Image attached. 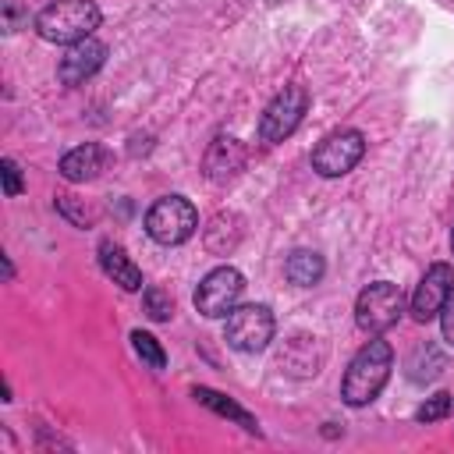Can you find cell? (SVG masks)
<instances>
[{"label": "cell", "instance_id": "16", "mask_svg": "<svg viewBox=\"0 0 454 454\" xmlns=\"http://www.w3.org/2000/svg\"><path fill=\"white\" fill-rule=\"evenodd\" d=\"M131 348H135V355H138L149 369H163V365H167V355H163V348H160V340H156L153 333L131 330Z\"/></svg>", "mask_w": 454, "mask_h": 454}, {"label": "cell", "instance_id": "1", "mask_svg": "<svg viewBox=\"0 0 454 454\" xmlns=\"http://www.w3.org/2000/svg\"><path fill=\"white\" fill-rule=\"evenodd\" d=\"M390 369H394V348L376 333L369 344H362V348L355 351V358H351L348 369H344V380H340V397H344V404L362 408V404L376 401L380 390H383L387 380H390Z\"/></svg>", "mask_w": 454, "mask_h": 454}, {"label": "cell", "instance_id": "6", "mask_svg": "<svg viewBox=\"0 0 454 454\" xmlns=\"http://www.w3.org/2000/svg\"><path fill=\"white\" fill-rule=\"evenodd\" d=\"M305 110H309V89L305 85H284L266 103V110L259 117V138L262 142H284L301 124Z\"/></svg>", "mask_w": 454, "mask_h": 454}, {"label": "cell", "instance_id": "5", "mask_svg": "<svg viewBox=\"0 0 454 454\" xmlns=\"http://www.w3.org/2000/svg\"><path fill=\"white\" fill-rule=\"evenodd\" d=\"M273 312L270 305H234L231 316H227V326H223V337L234 351H245V355H255L262 351L270 340H273Z\"/></svg>", "mask_w": 454, "mask_h": 454}, {"label": "cell", "instance_id": "19", "mask_svg": "<svg viewBox=\"0 0 454 454\" xmlns=\"http://www.w3.org/2000/svg\"><path fill=\"white\" fill-rule=\"evenodd\" d=\"M0 174H4V195H7V199L21 195V188H25V184H21V167H18L11 156L0 160Z\"/></svg>", "mask_w": 454, "mask_h": 454}, {"label": "cell", "instance_id": "20", "mask_svg": "<svg viewBox=\"0 0 454 454\" xmlns=\"http://www.w3.org/2000/svg\"><path fill=\"white\" fill-rule=\"evenodd\" d=\"M440 330H443V340L454 348V294H450V301L440 309Z\"/></svg>", "mask_w": 454, "mask_h": 454}, {"label": "cell", "instance_id": "7", "mask_svg": "<svg viewBox=\"0 0 454 454\" xmlns=\"http://www.w3.org/2000/svg\"><path fill=\"white\" fill-rule=\"evenodd\" d=\"M362 156H365V135L355 128H340V131H330L312 149V170L323 177H340V174L355 170Z\"/></svg>", "mask_w": 454, "mask_h": 454}, {"label": "cell", "instance_id": "11", "mask_svg": "<svg viewBox=\"0 0 454 454\" xmlns=\"http://www.w3.org/2000/svg\"><path fill=\"white\" fill-rule=\"evenodd\" d=\"M202 167H206V177H209V181L223 184V181H231V177L245 167V145H241L238 138H231V135H216L213 145L206 149Z\"/></svg>", "mask_w": 454, "mask_h": 454}, {"label": "cell", "instance_id": "13", "mask_svg": "<svg viewBox=\"0 0 454 454\" xmlns=\"http://www.w3.org/2000/svg\"><path fill=\"white\" fill-rule=\"evenodd\" d=\"M99 266H103V273H106L114 284H121L124 291H138V287H142V270L131 262V255H128L117 241H99Z\"/></svg>", "mask_w": 454, "mask_h": 454}, {"label": "cell", "instance_id": "12", "mask_svg": "<svg viewBox=\"0 0 454 454\" xmlns=\"http://www.w3.org/2000/svg\"><path fill=\"white\" fill-rule=\"evenodd\" d=\"M110 153L99 145V142H85V145H74L60 156V177L71 181V184H82V181H92L99 177V170L106 167Z\"/></svg>", "mask_w": 454, "mask_h": 454}, {"label": "cell", "instance_id": "15", "mask_svg": "<svg viewBox=\"0 0 454 454\" xmlns=\"http://www.w3.org/2000/svg\"><path fill=\"white\" fill-rule=\"evenodd\" d=\"M192 397L199 401V404H206V408H213L216 415H227V419H234L241 429H248V433H255L259 436V422L241 408V404H234L227 394H220V390H209V387H195L192 390Z\"/></svg>", "mask_w": 454, "mask_h": 454}, {"label": "cell", "instance_id": "4", "mask_svg": "<svg viewBox=\"0 0 454 454\" xmlns=\"http://www.w3.org/2000/svg\"><path fill=\"white\" fill-rule=\"evenodd\" d=\"M199 231V213L184 195H163L145 213V234L156 245H184Z\"/></svg>", "mask_w": 454, "mask_h": 454}, {"label": "cell", "instance_id": "9", "mask_svg": "<svg viewBox=\"0 0 454 454\" xmlns=\"http://www.w3.org/2000/svg\"><path fill=\"white\" fill-rule=\"evenodd\" d=\"M454 294V266L450 262H433L426 270V277L419 280L415 294H411V316L419 323H429L440 316V309L450 301Z\"/></svg>", "mask_w": 454, "mask_h": 454}, {"label": "cell", "instance_id": "10", "mask_svg": "<svg viewBox=\"0 0 454 454\" xmlns=\"http://www.w3.org/2000/svg\"><path fill=\"white\" fill-rule=\"evenodd\" d=\"M103 60H106V46H103L96 35H85V39L71 43L67 53L60 57L57 78H60L64 85H82V82H89V78L103 67Z\"/></svg>", "mask_w": 454, "mask_h": 454}, {"label": "cell", "instance_id": "17", "mask_svg": "<svg viewBox=\"0 0 454 454\" xmlns=\"http://www.w3.org/2000/svg\"><path fill=\"white\" fill-rule=\"evenodd\" d=\"M142 305H145V312H149V319H156V323H163V319H170L174 316V298H170V291H163V287H145V294H142Z\"/></svg>", "mask_w": 454, "mask_h": 454}, {"label": "cell", "instance_id": "21", "mask_svg": "<svg viewBox=\"0 0 454 454\" xmlns=\"http://www.w3.org/2000/svg\"><path fill=\"white\" fill-rule=\"evenodd\" d=\"M450 248H454V227H450Z\"/></svg>", "mask_w": 454, "mask_h": 454}, {"label": "cell", "instance_id": "18", "mask_svg": "<svg viewBox=\"0 0 454 454\" xmlns=\"http://www.w3.org/2000/svg\"><path fill=\"white\" fill-rule=\"evenodd\" d=\"M450 404H454V397H450L447 390H440V394H433V397H426V401L419 404L415 422H440V419H447Z\"/></svg>", "mask_w": 454, "mask_h": 454}, {"label": "cell", "instance_id": "2", "mask_svg": "<svg viewBox=\"0 0 454 454\" xmlns=\"http://www.w3.org/2000/svg\"><path fill=\"white\" fill-rule=\"evenodd\" d=\"M99 21H103V14L92 0H53L35 14V32L46 43L71 46V43L92 35L99 28Z\"/></svg>", "mask_w": 454, "mask_h": 454}, {"label": "cell", "instance_id": "8", "mask_svg": "<svg viewBox=\"0 0 454 454\" xmlns=\"http://www.w3.org/2000/svg\"><path fill=\"white\" fill-rule=\"evenodd\" d=\"M241 291H245L241 270H234V266H216V270H209V273L199 280V287H195V309H199L202 316H209V319L231 316V309L238 305Z\"/></svg>", "mask_w": 454, "mask_h": 454}, {"label": "cell", "instance_id": "14", "mask_svg": "<svg viewBox=\"0 0 454 454\" xmlns=\"http://www.w3.org/2000/svg\"><path fill=\"white\" fill-rule=\"evenodd\" d=\"M323 273H326V262H323V255L312 252V248H298V252H291L287 262H284V277H287L294 287H316V284L323 280Z\"/></svg>", "mask_w": 454, "mask_h": 454}, {"label": "cell", "instance_id": "3", "mask_svg": "<svg viewBox=\"0 0 454 454\" xmlns=\"http://www.w3.org/2000/svg\"><path fill=\"white\" fill-rule=\"evenodd\" d=\"M404 312V291L390 280H372L355 298V323L362 333H387Z\"/></svg>", "mask_w": 454, "mask_h": 454}]
</instances>
